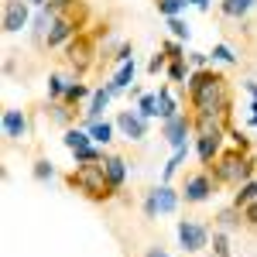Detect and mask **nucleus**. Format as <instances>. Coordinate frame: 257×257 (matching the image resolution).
<instances>
[{
    "label": "nucleus",
    "instance_id": "obj_44",
    "mask_svg": "<svg viewBox=\"0 0 257 257\" xmlns=\"http://www.w3.org/2000/svg\"><path fill=\"white\" fill-rule=\"evenodd\" d=\"M247 93H250V99H257V82H247Z\"/></svg>",
    "mask_w": 257,
    "mask_h": 257
},
{
    "label": "nucleus",
    "instance_id": "obj_15",
    "mask_svg": "<svg viewBox=\"0 0 257 257\" xmlns=\"http://www.w3.org/2000/svg\"><path fill=\"white\" fill-rule=\"evenodd\" d=\"M103 168H106V178H110V185L113 189H123V178H127V161L120 158V155H106V161H103Z\"/></svg>",
    "mask_w": 257,
    "mask_h": 257
},
{
    "label": "nucleus",
    "instance_id": "obj_3",
    "mask_svg": "<svg viewBox=\"0 0 257 257\" xmlns=\"http://www.w3.org/2000/svg\"><path fill=\"white\" fill-rule=\"evenodd\" d=\"M206 168L213 172V178H216L219 185H243V182L254 178L257 161H254L250 151L233 148V151H219V158L213 161V165H206Z\"/></svg>",
    "mask_w": 257,
    "mask_h": 257
},
{
    "label": "nucleus",
    "instance_id": "obj_37",
    "mask_svg": "<svg viewBox=\"0 0 257 257\" xmlns=\"http://www.w3.org/2000/svg\"><path fill=\"white\" fill-rule=\"evenodd\" d=\"M72 4H76V0H45V11L55 18V14H62V11H65V7H72Z\"/></svg>",
    "mask_w": 257,
    "mask_h": 257
},
{
    "label": "nucleus",
    "instance_id": "obj_41",
    "mask_svg": "<svg viewBox=\"0 0 257 257\" xmlns=\"http://www.w3.org/2000/svg\"><path fill=\"white\" fill-rule=\"evenodd\" d=\"M247 120L257 127V99H250V106H247Z\"/></svg>",
    "mask_w": 257,
    "mask_h": 257
},
{
    "label": "nucleus",
    "instance_id": "obj_36",
    "mask_svg": "<svg viewBox=\"0 0 257 257\" xmlns=\"http://www.w3.org/2000/svg\"><path fill=\"white\" fill-rule=\"evenodd\" d=\"M243 226L257 233V199L250 202V206H243Z\"/></svg>",
    "mask_w": 257,
    "mask_h": 257
},
{
    "label": "nucleus",
    "instance_id": "obj_6",
    "mask_svg": "<svg viewBox=\"0 0 257 257\" xmlns=\"http://www.w3.org/2000/svg\"><path fill=\"white\" fill-rule=\"evenodd\" d=\"M96 31H79L76 38L65 45V62H69V69L82 76V72H89L93 69V62H96Z\"/></svg>",
    "mask_w": 257,
    "mask_h": 257
},
{
    "label": "nucleus",
    "instance_id": "obj_16",
    "mask_svg": "<svg viewBox=\"0 0 257 257\" xmlns=\"http://www.w3.org/2000/svg\"><path fill=\"white\" fill-rule=\"evenodd\" d=\"M62 144L76 155V151H86V148H93L96 141L89 138V131H79V127H65V134H62Z\"/></svg>",
    "mask_w": 257,
    "mask_h": 257
},
{
    "label": "nucleus",
    "instance_id": "obj_9",
    "mask_svg": "<svg viewBox=\"0 0 257 257\" xmlns=\"http://www.w3.org/2000/svg\"><path fill=\"white\" fill-rule=\"evenodd\" d=\"M182 202V192H175L168 182H161L158 189L148 192V202H144V216L155 219L158 213H175V206Z\"/></svg>",
    "mask_w": 257,
    "mask_h": 257
},
{
    "label": "nucleus",
    "instance_id": "obj_1",
    "mask_svg": "<svg viewBox=\"0 0 257 257\" xmlns=\"http://www.w3.org/2000/svg\"><path fill=\"white\" fill-rule=\"evenodd\" d=\"M189 106H192V113H213V117L226 120L230 113L226 76L216 69H196L189 76Z\"/></svg>",
    "mask_w": 257,
    "mask_h": 257
},
{
    "label": "nucleus",
    "instance_id": "obj_24",
    "mask_svg": "<svg viewBox=\"0 0 257 257\" xmlns=\"http://www.w3.org/2000/svg\"><path fill=\"white\" fill-rule=\"evenodd\" d=\"M185 7H189V0H155V11L161 18H182Z\"/></svg>",
    "mask_w": 257,
    "mask_h": 257
},
{
    "label": "nucleus",
    "instance_id": "obj_21",
    "mask_svg": "<svg viewBox=\"0 0 257 257\" xmlns=\"http://www.w3.org/2000/svg\"><path fill=\"white\" fill-rule=\"evenodd\" d=\"M175 113H182L178 103H175V96L168 93V86H161V89H158V117L161 120H172Z\"/></svg>",
    "mask_w": 257,
    "mask_h": 257
},
{
    "label": "nucleus",
    "instance_id": "obj_39",
    "mask_svg": "<svg viewBox=\"0 0 257 257\" xmlns=\"http://www.w3.org/2000/svg\"><path fill=\"white\" fill-rule=\"evenodd\" d=\"M131 59H134V45H120L117 55H113V62H117V65H123V62H131Z\"/></svg>",
    "mask_w": 257,
    "mask_h": 257
},
{
    "label": "nucleus",
    "instance_id": "obj_14",
    "mask_svg": "<svg viewBox=\"0 0 257 257\" xmlns=\"http://www.w3.org/2000/svg\"><path fill=\"white\" fill-rule=\"evenodd\" d=\"M134 72H138V65H134V59L131 62H123L117 72H113V79L106 82V89L117 96V93H123V89H131V82H134Z\"/></svg>",
    "mask_w": 257,
    "mask_h": 257
},
{
    "label": "nucleus",
    "instance_id": "obj_8",
    "mask_svg": "<svg viewBox=\"0 0 257 257\" xmlns=\"http://www.w3.org/2000/svg\"><path fill=\"white\" fill-rule=\"evenodd\" d=\"M192 127H196V113H175L172 120H161V138L172 148H189Z\"/></svg>",
    "mask_w": 257,
    "mask_h": 257
},
{
    "label": "nucleus",
    "instance_id": "obj_35",
    "mask_svg": "<svg viewBox=\"0 0 257 257\" xmlns=\"http://www.w3.org/2000/svg\"><path fill=\"white\" fill-rule=\"evenodd\" d=\"M168 28H172L175 41H189V35H192V31H189V24H185L182 18H168Z\"/></svg>",
    "mask_w": 257,
    "mask_h": 257
},
{
    "label": "nucleus",
    "instance_id": "obj_32",
    "mask_svg": "<svg viewBox=\"0 0 257 257\" xmlns=\"http://www.w3.org/2000/svg\"><path fill=\"white\" fill-rule=\"evenodd\" d=\"M185 76H189V72H185V55H182V59H168V79L185 82Z\"/></svg>",
    "mask_w": 257,
    "mask_h": 257
},
{
    "label": "nucleus",
    "instance_id": "obj_12",
    "mask_svg": "<svg viewBox=\"0 0 257 257\" xmlns=\"http://www.w3.org/2000/svg\"><path fill=\"white\" fill-rule=\"evenodd\" d=\"M24 24H28V4L24 0H7V7H4V31L14 35Z\"/></svg>",
    "mask_w": 257,
    "mask_h": 257
},
{
    "label": "nucleus",
    "instance_id": "obj_13",
    "mask_svg": "<svg viewBox=\"0 0 257 257\" xmlns=\"http://www.w3.org/2000/svg\"><path fill=\"white\" fill-rule=\"evenodd\" d=\"M4 138L7 141L28 138V117H24V110H4Z\"/></svg>",
    "mask_w": 257,
    "mask_h": 257
},
{
    "label": "nucleus",
    "instance_id": "obj_26",
    "mask_svg": "<svg viewBox=\"0 0 257 257\" xmlns=\"http://www.w3.org/2000/svg\"><path fill=\"white\" fill-rule=\"evenodd\" d=\"M134 110H138V113H141L144 120L158 117V93H144V96L138 99V106H134Z\"/></svg>",
    "mask_w": 257,
    "mask_h": 257
},
{
    "label": "nucleus",
    "instance_id": "obj_10",
    "mask_svg": "<svg viewBox=\"0 0 257 257\" xmlns=\"http://www.w3.org/2000/svg\"><path fill=\"white\" fill-rule=\"evenodd\" d=\"M178 243L185 254H199L209 247V226L192 223V219H178Z\"/></svg>",
    "mask_w": 257,
    "mask_h": 257
},
{
    "label": "nucleus",
    "instance_id": "obj_29",
    "mask_svg": "<svg viewBox=\"0 0 257 257\" xmlns=\"http://www.w3.org/2000/svg\"><path fill=\"white\" fill-rule=\"evenodd\" d=\"M209 55H213V62H223V65H237V52H233L230 45H223V41H219V45H213V52H209Z\"/></svg>",
    "mask_w": 257,
    "mask_h": 257
},
{
    "label": "nucleus",
    "instance_id": "obj_27",
    "mask_svg": "<svg viewBox=\"0 0 257 257\" xmlns=\"http://www.w3.org/2000/svg\"><path fill=\"white\" fill-rule=\"evenodd\" d=\"M72 158H76V165H99V161H106V151L93 144V148H86V151H76Z\"/></svg>",
    "mask_w": 257,
    "mask_h": 257
},
{
    "label": "nucleus",
    "instance_id": "obj_42",
    "mask_svg": "<svg viewBox=\"0 0 257 257\" xmlns=\"http://www.w3.org/2000/svg\"><path fill=\"white\" fill-rule=\"evenodd\" d=\"M144 257H172V254H168V250H161V247H148V254H144Z\"/></svg>",
    "mask_w": 257,
    "mask_h": 257
},
{
    "label": "nucleus",
    "instance_id": "obj_28",
    "mask_svg": "<svg viewBox=\"0 0 257 257\" xmlns=\"http://www.w3.org/2000/svg\"><path fill=\"white\" fill-rule=\"evenodd\" d=\"M52 120H55V123H62V127H69V123H72V120H76V110H72V106H69V103H52Z\"/></svg>",
    "mask_w": 257,
    "mask_h": 257
},
{
    "label": "nucleus",
    "instance_id": "obj_18",
    "mask_svg": "<svg viewBox=\"0 0 257 257\" xmlns=\"http://www.w3.org/2000/svg\"><path fill=\"white\" fill-rule=\"evenodd\" d=\"M250 7H254V0H219V14L230 21H240L250 14Z\"/></svg>",
    "mask_w": 257,
    "mask_h": 257
},
{
    "label": "nucleus",
    "instance_id": "obj_5",
    "mask_svg": "<svg viewBox=\"0 0 257 257\" xmlns=\"http://www.w3.org/2000/svg\"><path fill=\"white\" fill-rule=\"evenodd\" d=\"M192 134H196V155L202 165H213L219 158V148H223V138H226V127H223V120L213 117V113H196V127H192Z\"/></svg>",
    "mask_w": 257,
    "mask_h": 257
},
{
    "label": "nucleus",
    "instance_id": "obj_40",
    "mask_svg": "<svg viewBox=\"0 0 257 257\" xmlns=\"http://www.w3.org/2000/svg\"><path fill=\"white\" fill-rule=\"evenodd\" d=\"M209 59H213V55H206V52H189V62H192L196 69H209Z\"/></svg>",
    "mask_w": 257,
    "mask_h": 257
},
{
    "label": "nucleus",
    "instance_id": "obj_7",
    "mask_svg": "<svg viewBox=\"0 0 257 257\" xmlns=\"http://www.w3.org/2000/svg\"><path fill=\"white\" fill-rule=\"evenodd\" d=\"M219 182L213 178L209 168H202L196 175L185 178V185H182V202H189V206H199V202H206V199L213 196V189H216Z\"/></svg>",
    "mask_w": 257,
    "mask_h": 257
},
{
    "label": "nucleus",
    "instance_id": "obj_30",
    "mask_svg": "<svg viewBox=\"0 0 257 257\" xmlns=\"http://www.w3.org/2000/svg\"><path fill=\"white\" fill-rule=\"evenodd\" d=\"M185 155H189V148H175V155H172V158H168V165H165V182H172V178H175V172L182 168Z\"/></svg>",
    "mask_w": 257,
    "mask_h": 257
},
{
    "label": "nucleus",
    "instance_id": "obj_22",
    "mask_svg": "<svg viewBox=\"0 0 257 257\" xmlns=\"http://www.w3.org/2000/svg\"><path fill=\"white\" fill-rule=\"evenodd\" d=\"M257 199V178H250V182H243V185H237V192H233V206L237 209H243V206H250Z\"/></svg>",
    "mask_w": 257,
    "mask_h": 257
},
{
    "label": "nucleus",
    "instance_id": "obj_23",
    "mask_svg": "<svg viewBox=\"0 0 257 257\" xmlns=\"http://www.w3.org/2000/svg\"><path fill=\"white\" fill-rule=\"evenodd\" d=\"M86 96H93V93H89V86H86V82H69V89H65V96H62V103H69V106H79L82 99Z\"/></svg>",
    "mask_w": 257,
    "mask_h": 257
},
{
    "label": "nucleus",
    "instance_id": "obj_45",
    "mask_svg": "<svg viewBox=\"0 0 257 257\" xmlns=\"http://www.w3.org/2000/svg\"><path fill=\"white\" fill-rule=\"evenodd\" d=\"M31 4H38V7H45V0H31Z\"/></svg>",
    "mask_w": 257,
    "mask_h": 257
},
{
    "label": "nucleus",
    "instance_id": "obj_11",
    "mask_svg": "<svg viewBox=\"0 0 257 257\" xmlns=\"http://www.w3.org/2000/svg\"><path fill=\"white\" fill-rule=\"evenodd\" d=\"M113 123H117V131L127 141H144V138H148V120L141 117L138 110H120Z\"/></svg>",
    "mask_w": 257,
    "mask_h": 257
},
{
    "label": "nucleus",
    "instance_id": "obj_38",
    "mask_svg": "<svg viewBox=\"0 0 257 257\" xmlns=\"http://www.w3.org/2000/svg\"><path fill=\"white\" fill-rule=\"evenodd\" d=\"M161 48L168 52V59H182L185 55V45L182 41H161Z\"/></svg>",
    "mask_w": 257,
    "mask_h": 257
},
{
    "label": "nucleus",
    "instance_id": "obj_25",
    "mask_svg": "<svg viewBox=\"0 0 257 257\" xmlns=\"http://www.w3.org/2000/svg\"><path fill=\"white\" fill-rule=\"evenodd\" d=\"M69 82H72V79H65L62 72H52V76H48V99L59 103V99L65 96V89H69Z\"/></svg>",
    "mask_w": 257,
    "mask_h": 257
},
{
    "label": "nucleus",
    "instance_id": "obj_33",
    "mask_svg": "<svg viewBox=\"0 0 257 257\" xmlns=\"http://www.w3.org/2000/svg\"><path fill=\"white\" fill-rule=\"evenodd\" d=\"M31 175L38 178V182H48V178L55 175V168H52V161H48V158H38V161H35V168H31Z\"/></svg>",
    "mask_w": 257,
    "mask_h": 257
},
{
    "label": "nucleus",
    "instance_id": "obj_34",
    "mask_svg": "<svg viewBox=\"0 0 257 257\" xmlns=\"http://www.w3.org/2000/svg\"><path fill=\"white\" fill-rule=\"evenodd\" d=\"M165 65H168V52L158 48V52L151 55V62H148V72H151V76H158V72H165Z\"/></svg>",
    "mask_w": 257,
    "mask_h": 257
},
{
    "label": "nucleus",
    "instance_id": "obj_17",
    "mask_svg": "<svg viewBox=\"0 0 257 257\" xmlns=\"http://www.w3.org/2000/svg\"><path fill=\"white\" fill-rule=\"evenodd\" d=\"M110 89L103 86V89H93V96H89V106H86V123H93V120H99L103 117V110L110 106Z\"/></svg>",
    "mask_w": 257,
    "mask_h": 257
},
{
    "label": "nucleus",
    "instance_id": "obj_2",
    "mask_svg": "<svg viewBox=\"0 0 257 257\" xmlns=\"http://www.w3.org/2000/svg\"><path fill=\"white\" fill-rule=\"evenodd\" d=\"M65 185H69L72 192H79L82 199H89V202H110V199L117 196V189H113L110 178H106L103 161H99V165H76V168L65 175Z\"/></svg>",
    "mask_w": 257,
    "mask_h": 257
},
{
    "label": "nucleus",
    "instance_id": "obj_20",
    "mask_svg": "<svg viewBox=\"0 0 257 257\" xmlns=\"http://www.w3.org/2000/svg\"><path fill=\"white\" fill-rule=\"evenodd\" d=\"M216 230H240L243 226V209H237V206H230V209H223V213H216Z\"/></svg>",
    "mask_w": 257,
    "mask_h": 257
},
{
    "label": "nucleus",
    "instance_id": "obj_4",
    "mask_svg": "<svg viewBox=\"0 0 257 257\" xmlns=\"http://www.w3.org/2000/svg\"><path fill=\"white\" fill-rule=\"evenodd\" d=\"M86 18H89L86 0H76L72 7H65L62 14H55V18H52V28H48V35H45V45H48V48L69 45V41H72L82 28H86Z\"/></svg>",
    "mask_w": 257,
    "mask_h": 257
},
{
    "label": "nucleus",
    "instance_id": "obj_43",
    "mask_svg": "<svg viewBox=\"0 0 257 257\" xmlns=\"http://www.w3.org/2000/svg\"><path fill=\"white\" fill-rule=\"evenodd\" d=\"M189 4H192V7H196V11H202V14H206V11H209V0H189Z\"/></svg>",
    "mask_w": 257,
    "mask_h": 257
},
{
    "label": "nucleus",
    "instance_id": "obj_31",
    "mask_svg": "<svg viewBox=\"0 0 257 257\" xmlns=\"http://www.w3.org/2000/svg\"><path fill=\"white\" fill-rule=\"evenodd\" d=\"M213 257H230V237H226V230H213Z\"/></svg>",
    "mask_w": 257,
    "mask_h": 257
},
{
    "label": "nucleus",
    "instance_id": "obj_19",
    "mask_svg": "<svg viewBox=\"0 0 257 257\" xmlns=\"http://www.w3.org/2000/svg\"><path fill=\"white\" fill-rule=\"evenodd\" d=\"M86 131H89V138L96 141V144H110L117 123H110V120H93V123H86Z\"/></svg>",
    "mask_w": 257,
    "mask_h": 257
}]
</instances>
